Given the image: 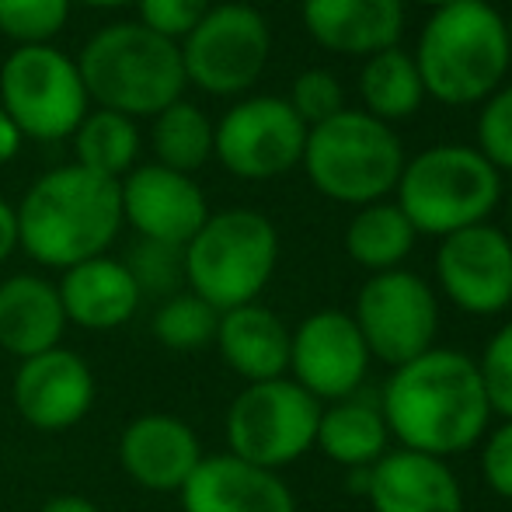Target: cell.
Segmentation results:
<instances>
[{
	"label": "cell",
	"mask_w": 512,
	"mask_h": 512,
	"mask_svg": "<svg viewBox=\"0 0 512 512\" xmlns=\"http://www.w3.org/2000/svg\"><path fill=\"white\" fill-rule=\"evenodd\" d=\"M509 230H512V196H509Z\"/></svg>",
	"instance_id": "obj_43"
},
{
	"label": "cell",
	"mask_w": 512,
	"mask_h": 512,
	"mask_svg": "<svg viewBox=\"0 0 512 512\" xmlns=\"http://www.w3.org/2000/svg\"><path fill=\"white\" fill-rule=\"evenodd\" d=\"M18 248L42 269H74L108 255L122 230L119 182L81 164H63L35 178L14 206Z\"/></svg>",
	"instance_id": "obj_2"
},
{
	"label": "cell",
	"mask_w": 512,
	"mask_h": 512,
	"mask_svg": "<svg viewBox=\"0 0 512 512\" xmlns=\"http://www.w3.org/2000/svg\"><path fill=\"white\" fill-rule=\"evenodd\" d=\"M286 102L293 105V112L304 119V126H317V122H328L331 115L345 112V91L342 81H338L331 70L324 67H310L304 74H297L290 88V98Z\"/></svg>",
	"instance_id": "obj_32"
},
{
	"label": "cell",
	"mask_w": 512,
	"mask_h": 512,
	"mask_svg": "<svg viewBox=\"0 0 512 512\" xmlns=\"http://www.w3.org/2000/svg\"><path fill=\"white\" fill-rule=\"evenodd\" d=\"M216 324H220V310H213L196 293L182 290L175 297L161 300V307L154 310V321H150V331H154L161 349L189 356V352L213 349Z\"/></svg>",
	"instance_id": "obj_29"
},
{
	"label": "cell",
	"mask_w": 512,
	"mask_h": 512,
	"mask_svg": "<svg viewBox=\"0 0 512 512\" xmlns=\"http://www.w3.org/2000/svg\"><path fill=\"white\" fill-rule=\"evenodd\" d=\"M185 290L213 310L258 304L279 265V230L258 209L209 213L199 234L182 248Z\"/></svg>",
	"instance_id": "obj_5"
},
{
	"label": "cell",
	"mask_w": 512,
	"mask_h": 512,
	"mask_svg": "<svg viewBox=\"0 0 512 512\" xmlns=\"http://www.w3.org/2000/svg\"><path fill=\"white\" fill-rule=\"evenodd\" d=\"M509 307H512V304H509Z\"/></svg>",
	"instance_id": "obj_44"
},
{
	"label": "cell",
	"mask_w": 512,
	"mask_h": 512,
	"mask_svg": "<svg viewBox=\"0 0 512 512\" xmlns=\"http://www.w3.org/2000/svg\"><path fill=\"white\" fill-rule=\"evenodd\" d=\"M213 349L244 384H262L290 373V328L265 304L223 310Z\"/></svg>",
	"instance_id": "obj_23"
},
{
	"label": "cell",
	"mask_w": 512,
	"mask_h": 512,
	"mask_svg": "<svg viewBox=\"0 0 512 512\" xmlns=\"http://www.w3.org/2000/svg\"><path fill=\"white\" fill-rule=\"evenodd\" d=\"M21 143H25V136H21V129L14 126V119L4 112V105H0V164L14 161Z\"/></svg>",
	"instance_id": "obj_38"
},
{
	"label": "cell",
	"mask_w": 512,
	"mask_h": 512,
	"mask_svg": "<svg viewBox=\"0 0 512 512\" xmlns=\"http://www.w3.org/2000/svg\"><path fill=\"white\" fill-rule=\"evenodd\" d=\"M88 102L126 119H154L182 102L189 88L178 42L143 28L140 21L105 25L77 56Z\"/></svg>",
	"instance_id": "obj_4"
},
{
	"label": "cell",
	"mask_w": 512,
	"mask_h": 512,
	"mask_svg": "<svg viewBox=\"0 0 512 512\" xmlns=\"http://www.w3.org/2000/svg\"><path fill=\"white\" fill-rule=\"evenodd\" d=\"M182 512H297V495L276 471H265L234 453H206L185 488Z\"/></svg>",
	"instance_id": "obj_18"
},
{
	"label": "cell",
	"mask_w": 512,
	"mask_h": 512,
	"mask_svg": "<svg viewBox=\"0 0 512 512\" xmlns=\"http://www.w3.org/2000/svg\"><path fill=\"white\" fill-rule=\"evenodd\" d=\"M478 150L492 161L499 175L512 171V84H502L492 98L481 102Z\"/></svg>",
	"instance_id": "obj_34"
},
{
	"label": "cell",
	"mask_w": 512,
	"mask_h": 512,
	"mask_svg": "<svg viewBox=\"0 0 512 512\" xmlns=\"http://www.w3.org/2000/svg\"><path fill=\"white\" fill-rule=\"evenodd\" d=\"M418 234L408 223V216L401 213L398 203H370L359 206L356 216L345 227V251L356 265L377 272L401 269V262L411 255Z\"/></svg>",
	"instance_id": "obj_25"
},
{
	"label": "cell",
	"mask_w": 512,
	"mask_h": 512,
	"mask_svg": "<svg viewBox=\"0 0 512 512\" xmlns=\"http://www.w3.org/2000/svg\"><path fill=\"white\" fill-rule=\"evenodd\" d=\"M185 81L216 98H234L255 88L272 56V32L251 4H216L178 42Z\"/></svg>",
	"instance_id": "obj_10"
},
{
	"label": "cell",
	"mask_w": 512,
	"mask_h": 512,
	"mask_svg": "<svg viewBox=\"0 0 512 512\" xmlns=\"http://www.w3.org/2000/svg\"><path fill=\"white\" fill-rule=\"evenodd\" d=\"M300 164L324 199L370 206L398 189L405 147L387 122L373 119L363 108H345L307 129Z\"/></svg>",
	"instance_id": "obj_6"
},
{
	"label": "cell",
	"mask_w": 512,
	"mask_h": 512,
	"mask_svg": "<svg viewBox=\"0 0 512 512\" xmlns=\"http://www.w3.org/2000/svg\"><path fill=\"white\" fill-rule=\"evenodd\" d=\"M74 164L95 171L102 178H126L136 168L140 157V129L136 119H126L108 108H95L84 115V122L74 129Z\"/></svg>",
	"instance_id": "obj_27"
},
{
	"label": "cell",
	"mask_w": 512,
	"mask_h": 512,
	"mask_svg": "<svg viewBox=\"0 0 512 512\" xmlns=\"http://www.w3.org/2000/svg\"><path fill=\"white\" fill-rule=\"evenodd\" d=\"M307 126L279 95L241 98L213 126V154L244 182H269L293 171L304 157Z\"/></svg>",
	"instance_id": "obj_12"
},
{
	"label": "cell",
	"mask_w": 512,
	"mask_h": 512,
	"mask_svg": "<svg viewBox=\"0 0 512 512\" xmlns=\"http://www.w3.org/2000/svg\"><path fill=\"white\" fill-rule=\"evenodd\" d=\"M415 67L425 95L443 105H481L506 81V18L488 0H457L432 11L415 42Z\"/></svg>",
	"instance_id": "obj_3"
},
{
	"label": "cell",
	"mask_w": 512,
	"mask_h": 512,
	"mask_svg": "<svg viewBox=\"0 0 512 512\" xmlns=\"http://www.w3.org/2000/svg\"><path fill=\"white\" fill-rule=\"evenodd\" d=\"M95 398V370L81 352L67 345L21 359L11 380V401L21 422L49 436L81 425L95 408Z\"/></svg>",
	"instance_id": "obj_15"
},
{
	"label": "cell",
	"mask_w": 512,
	"mask_h": 512,
	"mask_svg": "<svg viewBox=\"0 0 512 512\" xmlns=\"http://www.w3.org/2000/svg\"><path fill=\"white\" fill-rule=\"evenodd\" d=\"M411 4H425V7H432V11H439V7H450V4H457V0H411Z\"/></svg>",
	"instance_id": "obj_41"
},
{
	"label": "cell",
	"mask_w": 512,
	"mask_h": 512,
	"mask_svg": "<svg viewBox=\"0 0 512 512\" xmlns=\"http://www.w3.org/2000/svg\"><path fill=\"white\" fill-rule=\"evenodd\" d=\"M70 18V0H0V32L18 46H49Z\"/></svg>",
	"instance_id": "obj_30"
},
{
	"label": "cell",
	"mask_w": 512,
	"mask_h": 512,
	"mask_svg": "<svg viewBox=\"0 0 512 512\" xmlns=\"http://www.w3.org/2000/svg\"><path fill=\"white\" fill-rule=\"evenodd\" d=\"M209 7L213 0H136L140 25L171 42H182L206 18Z\"/></svg>",
	"instance_id": "obj_35"
},
{
	"label": "cell",
	"mask_w": 512,
	"mask_h": 512,
	"mask_svg": "<svg viewBox=\"0 0 512 512\" xmlns=\"http://www.w3.org/2000/svg\"><path fill=\"white\" fill-rule=\"evenodd\" d=\"M67 328L53 279L39 272H14L0 279V352L21 363L63 345Z\"/></svg>",
	"instance_id": "obj_22"
},
{
	"label": "cell",
	"mask_w": 512,
	"mask_h": 512,
	"mask_svg": "<svg viewBox=\"0 0 512 512\" xmlns=\"http://www.w3.org/2000/svg\"><path fill=\"white\" fill-rule=\"evenodd\" d=\"M370 370V349L345 310H314L290 331V373L321 405L359 394Z\"/></svg>",
	"instance_id": "obj_13"
},
{
	"label": "cell",
	"mask_w": 512,
	"mask_h": 512,
	"mask_svg": "<svg viewBox=\"0 0 512 512\" xmlns=\"http://www.w3.org/2000/svg\"><path fill=\"white\" fill-rule=\"evenodd\" d=\"M391 443L384 411L380 401L352 394L345 401H331L321 408V422H317L314 450H321L331 464L356 471V467H373Z\"/></svg>",
	"instance_id": "obj_24"
},
{
	"label": "cell",
	"mask_w": 512,
	"mask_h": 512,
	"mask_svg": "<svg viewBox=\"0 0 512 512\" xmlns=\"http://www.w3.org/2000/svg\"><path fill=\"white\" fill-rule=\"evenodd\" d=\"M359 98H363V112H370L373 119L387 122V126L415 115L425 102L415 56L401 46L366 56L363 74H359Z\"/></svg>",
	"instance_id": "obj_26"
},
{
	"label": "cell",
	"mask_w": 512,
	"mask_h": 512,
	"mask_svg": "<svg viewBox=\"0 0 512 512\" xmlns=\"http://www.w3.org/2000/svg\"><path fill=\"white\" fill-rule=\"evenodd\" d=\"M321 408L290 377L244 384L223 415L227 453L279 474L314 450Z\"/></svg>",
	"instance_id": "obj_8"
},
{
	"label": "cell",
	"mask_w": 512,
	"mask_h": 512,
	"mask_svg": "<svg viewBox=\"0 0 512 512\" xmlns=\"http://www.w3.org/2000/svg\"><path fill=\"white\" fill-rule=\"evenodd\" d=\"M481 478L499 499L512 502V418H502L481 439Z\"/></svg>",
	"instance_id": "obj_36"
},
{
	"label": "cell",
	"mask_w": 512,
	"mask_h": 512,
	"mask_svg": "<svg viewBox=\"0 0 512 512\" xmlns=\"http://www.w3.org/2000/svg\"><path fill=\"white\" fill-rule=\"evenodd\" d=\"M478 363L481 387H485V398L492 415L512 418V321L502 324L492 338H488L485 352Z\"/></svg>",
	"instance_id": "obj_33"
},
{
	"label": "cell",
	"mask_w": 512,
	"mask_h": 512,
	"mask_svg": "<svg viewBox=\"0 0 512 512\" xmlns=\"http://www.w3.org/2000/svg\"><path fill=\"white\" fill-rule=\"evenodd\" d=\"M380 411L401 450L436 460H450L478 446L492 425L478 363L439 345L391 370L380 394Z\"/></svg>",
	"instance_id": "obj_1"
},
{
	"label": "cell",
	"mask_w": 512,
	"mask_h": 512,
	"mask_svg": "<svg viewBox=\"0 0 512 512\" xmlns=\"http://www.w3.org/2000/svg\"><path fill=\"white\" fill-rule=\"evenodd\" d=\"M56 293H60L67 324L84 331L122 328L140 314L143 304V293L136 286L133 272L126 269L122 258L112 255H98L74 265V269H63Z\"/></svg>",
	"instance_id": "obj_21"
},
{
	"label": "cell",
	"mask_w": 512,
	"mask_h": 512,
	"mask_svg": "<svg viewBox=\"0 0 512 512\" xmlns=\"http://www.w3.org/2000/svg\"><path fill=\"white\" fill-rule=\"evenodd\" d=\"M115 453L122 474L150 495H178L206 457L199 432L171 411H147L129 418L119 432Z\"/></svg>",
	"instance_id": "obj_17"
},
{
	"label": "cell",
	"mask_w": 512,
	"mask_h": 512,
	"mask_svg": "<svg viewBox=\"0 0 512 512\" xmlns=\"http://www.w3.org/2000/svg\"><path fill=\"white\" fill-rule=\"evenodd\" d=\"M122 262L133 272L143 297L168 300V297H175V293H182V286H185L182 248H171V244H157V241H136Z\"/></svg>",
	"instance_id": "obj_31"
},
{
	"label": "cell",
	"mask_w": 512,
	"mask_h": 512,
	"mask_svg": "<svg viewBox=\"0 0 512 512\" xmlns=\"http://www.w3.org/2000/svg\"><path fill=\"white\" fill-rule=\"evenodd\" d=\"M39 512H102V506L91 499H84V495H53V499L42 502Z\"/></svg>",
	"instance_id": "obj_39"
},
{
	"label": "cell",
	"mask_w": 512,
	"mask_h": 512,
	"mask_svg": "<svg viewBox=\"0 0 512 512\" xmlns=\"http://www.w3.org/2000/svg\"><path fill=\"white\" fill-rule=\"evenodd\" d=\"M0 105L21 136L42 143L74 136L88 115L77 60L56 46H18L0 67Z\"/></svg>",
	"instance_id": "obj_9"
},
{
	"label": "cell",
	"mask_w": 512,
	"mask_h": 512,
	"mask_svg": "<svg viewBox=\"0 0 512 512\" xmlns=\"http://www.w3.org/2000/svg\"><path fill=\"white\" fill-rule=\"evenodd\" d=\"M394 192L415 234L443 241L464 227L488 223L502 199V175L478 147L439 143L405 161Z\"/></svg>",
	"instance_id": "obj_7"
},
{
	"label": "cell",
	"mask_w": 512,
	"mask_h": 512,
	"mask_svg": "<svg viewBox=\"0 0 512 512\" xmlns=\"http://www.w3.org/2000/svg\"><path fill=\"white\" fill-rule=\"evenodd\" d=\"M70 4L95 7V11H112V7H126V4H136V0H70Z\"/></svg>",
	"instance_id": "obj_40"
},
{
	"label": "cell",
	"mask_w": 512,
	"mask_h": 512,
	"mask_svg": "<svg viewBox=\"0 0 512 512\" xmlns=\"http://www.w3.org/2000/svg\"><path fill=\"white\" fill-rule=\"evenodd\" d=\"M373 512H464V488L446 460L394 450L370 467Z\"/></svg>",
	"instance_id": "obj_20"
},
{
	"label": "cell",
	"mask_w": 512,
	"mask_h": 512,
	"mask_svg": "<svg viewBox=\"0 0 512 512\" xmlns=\"http://www.w3.org/2000/svg\"><path fill=\"white\" fill-rule=\"evenodd\" d=\"M352 321L370 349V359L398 370L422 352L436 349L439 304L432 286L418 272L391 269L366 279Z\"/></svg>",
	"instance_id": "obj_11"
},
{
	"label": "cell",
	"mask_w": 512,
	"mask_h": 512,
	"mask_svg": "<svg viewBox=\"0 0 512 512\" xmlns=\"http://www.w3.org/2000/svg\"><path fill=\"white\" fill-rule=\"evenodd\" d=\"M150 147H154L157 164L192 175L213 157V122L199 105L175 102L154 115Z\"/></svg>",
	"instance_id": "obj_28"
},
{
	"label": "cell",
	"mask_w": 512,
	"mask_h": 512,
	"mask_svg": "<svg viewBox=\"0 0 512 512\" xmlns=\"http://www.w3.org/2000/svg\"><path fill=\"white\" fill-rule=\"evenodd\" d=\"M122 223L136 230L140 241L185 248L209 216V203L192 175L171 171L164 164H136L119 178Z\"/></svg>",
	"instance_id": "obj_16"
},
{
	"label": "cell",
	"mask_w": 512,
	"mask_h": 512,
	"mask_svg": "<svg viewBox=\"0 0 512 512\" xmlns=\"http://www.w3.org/2000/svg\"><path fill=\"white\" fill-rule=\"evenodd\" d=\"M18 251V213L7 199H0V265Z\"/></svg>",
	"instance_id": "obj_37"
},
{
	"label": "cell",
	"mask_w": 512,
	"mask_h": 512,
	"mask_svg": "<svg viewBox=\"0 0 512 512\" xmlns=\"http://www.w3.org/2000/svg\"><path fill=\"white\" fill-rule=\"evenodd\" d=\"M436 279L464 314L488 317L512 304V237L492 223H474L443 237Z\"/></svg>",
	"instance_id": "obj_14"
},
{
	"label": "cell",
	"mask_w": 512,
	"mask_h": 512,
	"mask_svg": "<svg viewBox=\"0 0 512 512\" xmlns=\"http://www.w3.org/2000/svg\"><path fill=\"white\" fill-rule=\"evenodd\" d=\"M300 18L317 46L366 60L401 42L405 0H304Z\"/></svg>",
	"instance_id": "obj_19"
},
{
	"label": "cell",
	"mask_w": 512,
	"mask_h": 512,
	"mask_svg": "<svg viewBox=\"0 0 512 512\" xmlns=\"http://www.w3.org/2000/svg\"><path fill=\"white\" fill-rule=\"evenodd\" d=\"M506 32H509V60H512V18H506Z\"/></svg>",
	"instance_id": "obj_42"
}]
</instances>
